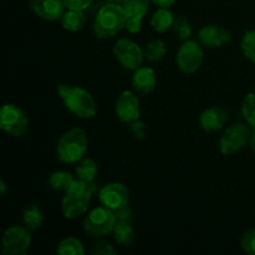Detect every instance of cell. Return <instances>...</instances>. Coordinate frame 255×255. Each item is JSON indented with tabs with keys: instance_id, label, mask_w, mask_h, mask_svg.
<instances>
[{
	"instance_id": "23",
	"label": "cell",
	"mask_w": 255,
	"mask_h": 255,
	"mask_svg": "<svg viewBox=\"0 0 255 255\" xmlns=\"http://www.w3.org/2000/svg\"><path fill=\"white\" fill-rule=\"evenodd\" d=\"M167 55V47L163 40L154 39L147 42L144 47V59L148 62H158Z\"/></svg>"
},
{
	"instance_id": "9",
	"label": "cell",
	"mask_w": 255,
	"mask_h": 255,
	"mask_svg": "<svg viewBox=\"0 0 255 255\" xmlns=\"http://www.w3.org/2000/svg\"><path fill=\"white\" fill-rule=\"evenodd\" d=\"M31 232L26 227L11 226L2 234L1 252L4 255H25L31 246Z\"/></svg>"
},
{
	"instance_id": "32",
	"label": "cell",
	"mask_w": 255,
	"mask_h": 255,
	"mask_svg": "<svg viewBox=\"0 0 255 255\" xmlns=\"http://www.w3.org/2000/svg\"><path fill=\"white\" fill-rule=\"evenodd\" d=\"M66 6V9H75V10H86L90 5L92 4L94 0H62Z\"/></svg>"
},
{
	"instance_id": "2",
	"label": "cell",
	"mask_w": 255,
	"mask_h": 255,
	"mask_svg": "<svg viewBox=\"0 0 255 255\" xmlns=\"http://www.w3.org/2000/svg\"><path fill=\"white\" fill-rule=\"evenodd\" d=\"M127 12L119 2H107L97 12L94 21V34L97 39L106 40L126 27Z\"/></svg>"
},
{
	"instance_id": "34",
	"label": "cell",
	"mask_w": 255,
	"mask_h": 255,
	"mask_svg": "<svg viewBox=\"0 0 255 255\" xmlns=\"http://www.w3.org/2000/svg\"><path fill=\"white\" fill-rule=\"evenodd\" d=\"M115 216H116L117 221L131 222V219L133 218V212H132V209L128 206H125L115 211Z\"/></svg>"
},
{
	"instance_id": "17",
	"label": "cell",
	"mask_w": 255,
	"mask_h": 255,
	"mask_svg": "<svg viewBox=\"0 0 255 255\" xmlns=\"http://www.w3.org/2000/svg\"><path fill=\"white\" fill-rule=\"evenodd\" d=\"M174 20L176 17L169 7H158V10H156L151 17V26L156 32L163 34L173 27Z\"/></svg>"
},
{
	"instance_id": "35",
	"label": "cell",
	"mask_w": 255,
	"mask_h": 255,
	"mask_svg": "<svg viewBox=\"0 0 255 255\" xmlns=\"http://www.w3.org/2000/svg\"><path fill=\"white\" fill-rule=\"evenodd\" d=\"M151 1L158 7H171L177 0H151Z\"/></svg>"
},
{
	"instance_id": "1",
	"label": "cell",
	"mask_w": 255,
	"mask_h": 255,
	"mask_svg": "<svg viewBox=\"0 0 255 255\" xmlns=\"http://www.w3.org/2000/svg\"><path fill=\"white\" fill-rule=\"evenodd\" d=\"M57 95L64 102L67 111L82 120H90L96 116V101L91 92L80 86L60 84L56 87Z\"/></svg>"
},
{
	"instance_id": "30",
	"label": "cell",
	"mask_w": 255,
	"mask_h": 255,
	"mask_svg": "<svg viewBox=\"0 0 255 255\" xmlns=\"http://www.w3.org/2000/svg\"><path fill=\"white\" fill-rule=\"evenodd\" d=\"M116 253V249L106 241L96 242L90 249V254L92 255H115Z\"/></svg>"
},
{
	"instance_id": "37",
	"label": "cell",
	"mask_w": 255,
	"mask_h": 255,
	"mask_svg": "<svg viewBox=\"0 0 255 255\" xmlns=\"http://www.w3.org/2000/svg\"><path fill=\"white\" fill-rule=\"evenodd\" d=\"M249 146H251L252 152H253V154L255 156V129H254L253 134H252V137H251V141H249Z\"/></svg>"
},
{
	"instance_id": "28",
	"label": "cell",
	"mask_w": 255,
	"mask_h": 255,
	"mask_svg": "<svg viewBox=\"0 0 255 255\" xmlns=\"http://www.w3.org/2000/svg\"><path fill=\"white\" fill-rule=\"evenodd\" d=\"M173 30L176 32L177 36L181 40L186 41V40L191 39L192 36V26L189 24L188 20L184 16H177L176 20H174Z\"/></svg>"
},
{
	"instance_id": "4",
	"label": "cell",
	"mask_w": 255,
	"mask_h": 255,
	"mask_svg": "<svg viewBox=\"0 0 255 255\" xmlns=\"http://www.w3.org/2000/svg\"><path fill=\"white\" fill-rule=\"evenodd\" d=\"M117 223L115 212L105 206L96 207L86 216L84 221V232L90 237L100 238L114 231Z\"/></svg>"
},
{
	"instance_id": "29",
	"label": "cell",
	"mask_w": 255,
	"mask_h": 255,
	"mask_svg": "<svg viewBox=\"0 0 255 255\" xmlns=\"http://www.w3.org/2000/svg\"><path fill=\"white\" fill-rule=\"evenodd\" d=\"M241 248L244 253L249 255H255V229L246 232L243 236L241 237Z\"/></svg>"
},
{
	"instance_id": "27",
	"label": "cell",
	"mask_w": 255,
	"mask_h": 255,
	"mask_svg": "<svg viewBox=\"0 0 255 255\" xmlns=\"http://www.w3.org/2000/svg\"><path fill=\"white\" fill-rule=\"evenodd\" d=\"M241 49L246 59L255 64V29L244 32L241 40Z\"/></svg>"
},
{
	"instance_id": "5",
	"label": "cell",
	"mask_w": 255,
	"mask_h": 255,
	"mask_svg": "<svg viewBox=\"0 0 255 255\" xmlns=\"http://www.w3.org/2000/svg\"><path fill=\"white\" fill-rule=\"evenodd\" d=\"M30 127L26 114L14 104L2 105L0 111V128L12 137H22Z\"/></svg>"
},
{
	"instance_id": "25",
	"label": "cell",
	"mask_w": 255,
	"mask_h": 255,
	"mask_svg": "<svg viewBox=\"0 0 255 255\" xmlns=\"http://www.w3.org/2000/svg\"><path fill=\"white\" fill-rule=\"evenodd\" d=\"M128 16H136L143 19L148 11L149 0H119Z\"/></svg>"
},
{
	"instance_id": "6",
	"label": "cell",
	"mask_w": 255,
	"mask_h": 255,
	"mask_svg": "<svg viewBox=\"0 0 255 255\" xmlns=\"http://www.w3.org/2000/svg\"><path fill=\"white\" fill-rule=\"evenodd\" d=\"M114 56L124 69L136 71L142 66L144 59V50L133 40L121 37L114 45Z\"/></svg>"
},
{
	"instance_id": "12",
	"label": "cell",
	"mask_w": 255,
	"mask_h": 255,
	"mask_svg": "<svg viewBox=\"0 0 255 255\" xmlns=\"http://www.w3.org/2000/svg\"><path fill=\"white\" fill-rule=\"evenodd\" d=\"M27 5L35 15L46 21L61 20L62 15L66 11V6L62 0H29Z\"/></svg>"
},
{
	"instance_id": "3",
	"label": "cell",
	"mask_w": 255,
	"mask_h": 255,
	"mask_svg": "<svg viewBox=\"0 0 255 255\" xmlns=\"http://www.w3.org/2000/svg\"><path fill=\"white\" fill-rule=\"evenodd\" d=\"M87 134L80 127L67 129L60 137L56 144L57 159L62 163H79L87 152Z\"/></svg>"
},
{
	"instance_id": "8",
	"label": "cell",
	"mask_w": 255,
	"mask_h": 255,
	"mask_svg": "<svg viewBox=\"0 0 255 255\" xmlns=\"http://www.w3.org/2000/svg\"><path fill=\"white\" fill-rule=\"evenodd\" d=\"M204 51L201 42L196 40H186L179 46L176 55V64L183 74H194L203 64Z\"/></svg>"
},
{
	"instance_id": "24",
	"label": "cell",
	"mask_w": 255,
	"mask_h": 255,
	"mask_svg": "<svg viewBox=\"0 0 255 255\" xmlns=\"http://www.w3.org/2000/svg\"><path fill=\"white\" fill-rule=\"evenodd\" d=\"M56 253L60 255H84V244L74 237H66L61 239L56 247Z\"/></svg>"
},
{
	"instance_id": "22",
	"label": "cell",
	"mask_w": 255,
	"mask_h": 255,
	"mask_svg": "<svg viewBox=\"0 0 255 255\" xmlns=\"http://www.w3.org/2000/svg\"><path fill=\"white\" fill-rule=\"evenodd\" d=\"M75 173L79 179L86 182H94L99 173V164L92 158H82L75 167Z\"/></svg>"
},
{
	"instance_id": "19",
	"label": "cell",
	"mask_w": 255,
	"mask_h": 255,
	"mask_svg": "<svg viewBox=\"0 0 255 255\" xmlns=\"http://www.w3.org/2000/svg\"><path fill=\"white\" fill-rule=\"evenodd\" d=\"M22 222L30 232H36L44 223V214L37 204H27L22 211Z\"/></svg>"
},
{
	"instance_id": "38",
	"label": "cell",
	"mask_w": 255,
	"mask_h": 255,
	"mask_svg": "<svg viewBox=\"0 0 255 255\" xmlns=\"http://www.w3.org/2000/svg\"><path fill=\"white\" fill-rule=\"evenodd\" d=\"M106 1L107 2H117V1H119V0H106Z\"/></svg>"
},
{
	"instance_id": "33",
	"label": "cell",
	"mask_w": 255,
	"mask_h": 255,
	"mask_svg": "<svg viewBox=\"0 0 255 255\" xmlns=\"http://www.w3.org/2000/svg\"><path fill=\"white\" fill-rule=\"evenodd\" d=\"M125 29L129 32V34H138L142 29V19L136 16H128L126 21V27Z\"/></svg>"
},
{
	"instance_id": "16",
	"label": "cell",
	"mask_w": 255,
	"mask_h": 255,
	"mask_svg": "<svg viewBox=\"0 0 255 255\" xmlns=\"http://www.w3.org/2000/svg\"><path fill=\"white\" fill-rule=\"evenodd\" d=\"M157 85V75L149 66H141L132 76V86L138 94H151Z\"/></svg>"
},
{
	"instance_id": "11",
	"label": "cell",
	"mask_w": 255,
	"mask_h": 255,
	"mask_svg": "<svg viewBox=\"0 0 255 255\" xmlns=\"http://www.w3.org/2000/svg\"><path fill=\"white\" fill-rule=\"evenodd\" d=\"M99 201L101 206L111 211H117L125 206H128L129 191L125 184L120 182H111L102 187L99 191Z\"/></svg>"
},
{
	"instance_id": "26",
	"label": "cell",
	"mask_w": 255,
	"mask_h": 255,
	"mask_svg": "<svg viewBox=\"0 0 255 255\" xmlns=\"http://www.w3.org/2000/svg\"><path fill=\"white\" fill-rule=\"evenodd\" d=\"M242 114L247 125L255 129V92H249L246 95L242 102Z\"/></svg>"
},
{
	"instance_id": "31",
	"label": "cell",
	"mask_w": 255,
	"mask_h": 255,
	"mask_svg": "<svg viewBox=\"0 0 255 255\" xmlns=\"http://www.w3.org/2000/svg\"><path fill=\"white\" fill-rule=\"evenodd\" d=\"M129 132L133 136V138L136 139H144L147 137V133H148L146 124L143 121H139V120L129 124Z\"/></svg>"
},
{
	"instance_id": "18",
	"label": "cell",
	"mask_w": 255,
	"mask_h": 255,
	"mask_svg": "<svg viewBox=\"0 0 255 255\" xmlns=\"http://www.w3.org/2000/svg\"><path fill=\"white\" fill-rule=\"evenodd\" d=\"M61 26L65 30L71 32L80 31L86 25L87 19L85 15L84 10H75V9H66L61 17Z\"/></svg>"
},
{
	"instance_id": "13",
	"label": "cell",
	"mask_w": 255,
	"mask_h": 255,
	"mask_svg": "<svg viewBox=\"0 0 255 255\" xmlns=\"http://www.w3.org/2000/svg\"><path fill=\"white\" fill-rule=\"evenodd\" d=\"M198 40L203 46L209 49H218L232 40V32L217 24H209L198 31Z\"/></svg>"
},
{
	"instance_id": "21",
	"label": "cell",
	"mask_w": 255,
	"mask_h": 255,
	"mask_svg": "<svg viewBox=\"0 0 255 255\" xmlns=\"http://www.w3.org/2000/svg\"><path fill=\"white\" fill-rule=\"evenodd\" d=\"M75 181V177L67 171L52 172L47 178V187L55 192H66Z\"/></svg>"
},
{
	"instance_id": "10",
	"label": "cell",
	"mask_w": 255,
	"mask_h": 255,
	"mask_svg": "<svg viewBox=\"0 0 255 255\" xmlns=\"http://www.w3.org/2000/svg\"><path fill=\"white\" fill-rule=\"evenodd\" d=\"M115 114L122 124L126 125L139 120L141 105H139L138 96L129 90L122 91L115 102Z\"/></svg>"
},
{
	"instance_id": "36",
	"label": "cell",
	"mask_w": 255,
	"mask_h": 255,
	"mask_svg": "<svg viewBox=\"0 0 255 255\" xmlns=\"http://www.w3.org/2000/svg\"><path fill=\"white\" fill-rule=\"evenodd\" d=\"M7 191V187H6V183H5L4 179H0V194L1 196H5V193H6Z\"/></svg>"
},
{
	"instance_id": "14",
	"label": "cell",
	"mask_w": 255,
	"mask_h": 255,
	"mask_svg": "<svg viewBox=\"0 0 255 255\" xmlns=\"http://www.w3.org/2000/svg\"><path fill=\"white\" fill-rule=\"evenodd\" d=\"M92 196H80L74 193H65L61 201L62 216L66 219H76L89 211Z\"/></svg>"
},
{
	"instance_id": "20",
	"label": "cell",
	"mask_w": 255,
	"mask_h": 255,
	"mask_svg": "<svg viewBox=\"0 0 255 255\" xmlns=\"http://www.w3.org/2000/svg\"><path fill=\"white\" fill-rule=\"evenodd\" d=\"M112 233L116 243L122 247H129L134 241V231L131 222L117 221Z\"/></svg>"
},
{
	"instance_id": "15",
	"label": "cell",
	"mask_w": 255,
	"mask_h": 255,
	"mask_svg": "<svg viewBox=\"0 0 255 255\" xmlns=\"http://www.w3.org/2000/svg\"><path fill=\"white\" fill-rule=\"evenodd\" d=\"M228 121V114L223 107L213 106L204 110L199 115L198 124L202 131L211 133V132H217L223 128Z\"/></svg>"
},
{
	"instance_id": "7",
	"label": "cell",
	"mask_w": 255,
	"mask_h": 255,
	"mask_svg": "<svg viewBox=\"0 0 255 255\" xmlns=\"http://www.w3.org/2000/svg\"><path fill=\"white\" fill-rule=\"evenodd\" d=\"M251 129L248 125L233 124L224 129L219 139V151L224 156L238 153L251 141Z\"/></svg>"
}]
</instances>
